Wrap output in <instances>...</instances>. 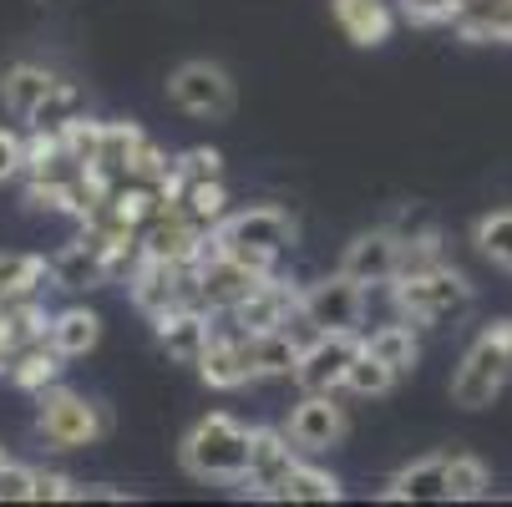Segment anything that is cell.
Segmentation results:
<instances>
[{"label": "cell", "instance_id": "1", "mask_svg": "<svg viewBox=\"0 0 512 507\" xmlns=\"http://www.w3.org/2000/svg\"><path fill=\"white\" fill-rule=\"evenodd\" d=\"M472 279L462 269H452L447 259H436L426 269H406L391 279V305L401 320H411L416 330H447L472 310Z\"/></svg>", "mask_w": 512, "mask_h": 507}, {"label": "cell", "instance_id": "2", "mask_svg": "<svg viewBox=\"0 0 512 507\" xmlns=\"http://www.w3.org/2000/svg\"><path fill=\"white\" fill-rule=\"evenodd\" d=\"M249 442L254 426H244L229 411H208L193 421V431L178 447V462L193 482H213V487H239L249 472Z\"/></svg>", "mask_w": 512, "mask_h": 507}, {"label": "cell", "instance_id": "3", "mask_svg": "<svg viewBox=\"0 0 512 507\" xmlns=\"http://www.w3.org/2000/svg\"><path fill=\"white\" fill-rule=\"evenodd\" d=\"M300 244V219L279 203H254V208H229L213 224V249L234 254L254 269H274L279 254H289Z\"/></svg>", "mask_w": 512, "mask_h": 507}, {"label": "cell", "instance_id": "4", "mask_svg": "<svg viewBox=\"0 0 512 507\" xmlns=\"http://www.w3.org/2000/svg\"><path fill=\"white\" fill-rule=\"evenodd\" d=\"M507 381H512V320H492L482 325V335L462 355V366L452 371V406L482 411L507 391Z\"/></svg>", "mask_w": 512, "mask_h": 507}, {"label": "cell", "instance_id": "5", "mask_svg": "<svg viewBox=\"0 0 512 507\" xmlns=\"http://www.w3.org/2000/svg\"><path fill=\"white\" fill-rule=\"evenodd\" d=\"M41 411H36V437L51 447V452H82V447H97L107 431H112V416L102 401L82 396V391H66V386H51L36 396Z\"/></svg>", "mask_w": 512, "mask_h": 507}, {"label": "cell", "instance_id": "6", "mask_svg": "<svg viewBox=\"0 0 512 507\" xmlns=\"http://www.w3.org/2000/svg\"><path fill=\"white\" fill-rule=\"evenodd\" d=\"M168 102L178 112L198 117V122H224L239 107V87H234V77L218 61L198 56V61H183V66L168 71Z\"/></svg>", "mask_w": 512, "mask_h": 507}, {"label": "cell", "instance_id": "7", "mask_svg": "<svg viewBox=\"0 0 512 507\" xmlns=\"http://www.w3.org/2000/svg\"><path fill=\"white\" fill-rule=\"evenodd\" d=\"M365 310H371V289H365L360 279H350L345 269L320 274L300 289V325L310 335L315 330H360Z\"/></svg>", "mask_w": 512, "mask_h": 507}, {"label": "cell", "instance_id": "8", "mask_svg": "<svg viewBox=\"0 0 512 507\" xmlns=\"http://www.w3.org/2000/svg\"><path fill=\"white\" fill-rule=\"evenodd\" d=\"M127 295L148 320H158L178 305H198V264H168V259L142 254L127 274Z\"/></svg>", "mask_w": 512, "mask_h": 507}, {"label": "cell", "instance_id": "9", "mask_svg": "<svg viewBox=\"0 0 512 507\" xmlns=\"http://www.w3.org/2000/svg\"><path fill=\"white\" fill-rule=\"evenodd\" d=\"M305 462V452L289 442L284 426H254V442H249V472H244V492L259 502H284L289 472Z\"/></svg>", "mask_w": 512, "mask_h": 507}, {"label": "cell", "instance_id": "10", "mask_svg": "<svg viewBox=\"0 0 512 507\" xmlns=\"http://www.w3.org/2000/svg\"><path fill=\"white\" fill-rule=\"evenodd\" d=\"M284 431H289V442H295L305 457L335 452V447L350 437V416H345V406H340V391H305V396L295 401V411H289Z\"/></svg>", "mask_w": 512, "mask_h": 507}, {"label": "cell", "instance_id": "11", "mask_svg": "<svg viewBox=\"0 0 512 507\" xmlns=\"http://www.w3.org/2000/svg\"><path fill=\"white\" fill-rule=\"evenodd\" d=\"M360 345H365L360 330H315L300 350L295 386L300 391H345V371L360 355Z\"/></svg>", "mask_w": 512, "mask_h": 507}, {"label": "cell", "instance_id": "12", "mask_svg": "<svg viewBox=\"0 0 512 507\" xmlns=\"http://www.w3.org/2000/svg\"><path fill=\"white\" fill-rule=\"evenodd\" d=\"M137 244H142V254L168 259V264H198L208 254V244H213V229L198 224L193 213L168 203V208H158L153 219L137 229Z\"/></svg>", "mask_w": 512, "mask_h": 507}, {"label": "cell", "instance_id": "13", "mask_svg": "<svg viewBox=\"0 0 512 507\" xmlns=\"http://www.w3.org/2000/svg\"><path fill=\"white\" fill-rule=\"evenodd\" d=\"M269 274H274V269H254V264H244V259H234V254H218V249L208 244V254L198 259V305L213 310V315H229L239 300L254 295Z\"/></svg>", "mask_w": 512, "mask_h": 507}, {"label": "cell", "instance_id": "14", "mask_svg": "<svg viewBox=\"0 0 512 507\" xmlns=\"http://www.w3.org/2000/svg\"><path fill=\"white\" fill-rule=\"evenodd\" d=\"M300 325V289L284 284L279 274H269L249 300H239L229 310V330L239 335H269V330H289Z\"/></svg>", "mask_w": 512, "mask_h": 507}, {"label": "cell", "instance_id": "15", "mask_svg": "<svg viewBox=\"0 0 512 507\" xmlns=\"http://www.w3.org/2000/svg\"><path fill=\"white\" fill-rule=\"evenodd\" d=\"M401 259H406V239L386 224V229L355 234V239L345 244V254H340V269L371 289V284H391V279L401 274Z\"/></svg>", "mask_w": 512, "mask_h": 507}, {"label": "cell", "instance_id": "16", "mask_svg": "<svg viewBox=\"0 0 512 507\" xmlns=\"http://www.w3.org/2000/svg\"><path fill=\"white\" fill-rule=\"evenodd\" d=\"M213 335H218V325H213V310H203V305H178V310L153 320V340L178 366H198Z\"/></svg>", "mask_w": 512, "mask_h": 507}, {"label": "cell", "instance_id": "17", "mask_svg": "<svg viewBox=\"0 0 512 507\" xmlns=\"http://www.w3.org/2000/svg\"><path fill=\"white\" fill-rule=\"evenodd\" d=\"M244 340V366H249V381H295L300 371V350L305 340L289 330H269V335H239Z\"/></svg>", "mask_w": 512, "mask_h": 507}, {"label": "cell", "instance_id": "18", "mask_svg": "<svg viewBox=\"0 0 512 507\" xmlns=\"http://www.w3.org/2000/svg\"><path fill=\"white\" fill-rule=\"evenodd\" d=\"M330 16L345 31V41H355V46H386L401 21L391 0H330Z\"/></svg>", "mask_w": 512, "mask_h": 507}, {"label": "cell", "instance_id": "19", "mask_svg": "<svg viewBox=\"0 0 512 507\" xmlns=\"http://www.w3.org/2000/svg\"><path fill=\"white\" fill-rule=\"evenodd\" d=\"M56 87H61V77H56L51 66H41V61H11L6 77H0V102H6V112H11L16 122H31L36 107H41Z\"/></svg>", "mask_w": 512, "mask_h": 507}, {"label": "cell", "instance_id": "20", "mask_svg": "<svg viewBox=\"0 0 512 507\" xmlns=\"http://www.w3.org/2000/svg\"><path fill=\"white\" fill-rule=\"evenodd\" d=\"M447 457L452 452H436L391 472V482L381 487V502H447Z\"/></svg>", "mask_w": 512, "mask_h": 507}, {"label": "cell", "instance_id": "21", "mask_svg": "<svg viewBox=\"0 0 512 507\" xmlns=\"http://www.w3.org/2000/svg\"><path fill=\"white\" fill-rule=\"evenodd\" d=\"M193 371L203 376L208 391H244V386H254V381H249V366H244V340H239V330H218Z\"/></svg>", "mask_w": 512, "mask_h": 507}, {"label": "cell", "instance_id": "22", "mask_svg": "<svg viewBox=\"0 0 512 507\" xmlns=\"http://www.w3.org/2000/svg\"><path fill=\"white\" fill-rule=\"evenodd\" d=\"M457 36L467 46H512V0H467Z\"/></svg>", "mask_w": 512, "mask_h": 507}, {"label": "cell", "instance_id": "23", "mask_svg": "<svg viewBox=\"0 0 512 507\" xmlns=\"http://www.w3.org/2000/svg\"><path fill=\"white\" fill-rule=\"evenodd\" d=\"M46 340H51L66 360H82V355H92V350H97V340H102V315H97V310H87V305H66V310H56V315H51Z\"/></svg>", "mask_w": 512, "mask_h": 507}, {"label": "cell", "instance_id": "24", "mask_svg": "<svg viewBox=\"0 0 512 507\" xmlns=\"http://www.w3.org/2000/svg\"><path fill=\"white\" fill-rule=\"evenodd\" d=\"M51 289V259L41 254H0V305H11V300H31V295H46Z\"/></svg>", "mask_w": 512, "mask_h": 507}, {"label": "cell", "instance_id": "25", "mask_svg": "<svg viewBox=\"0 0 512 507\" xmlns=\"http://www.w3.org/2000/svg\"><path fill=\"white\" fill-rule=\"evenodd\" d=\"M61 350L51 345V340H36V345H26V350H16L11 355V381L21 386V391H31V396H41V391H51L56 381H61Z\"/></svg>", "mask_w": 512, "mask_h": 507}, {"label": "cell", "instance_id": "26", "mask_svg": "<svg viewBox=\"0 0 512 507\" xmlns=\"http://www.w3.org/2000/svg\"><path fill=\"white\" fill-rule=\"evenodd\" d=\"M365 350H376L396 376H411L421 366V340H416V325L411 320H391V325H376L365 335Z\"/></svg>", "mask_w": 512, "mask_h": 507}, {"label": "cell", "instance_id": "27", "mask_svg": "<svg viewBox=\"0 0 512 507\" xmlns=\"http://www.w3.org/2000/svg\"><path fill=\"white\" fill-rule=\"evenodd\" d=\"M472 244H477V254H482L487 264H497V269L512 274V208L482 213V219L472 224Z\"/></svg>", "mask_w": 512, "mask_h": 507}, {"label": "cell", "instance_id": "28", "mask_svg": "<svg viewBox=\"0 0 512 507\" xmlns=\"http://www.w3.org/2000/svg\"><path fill=\"white\" fill-rule=\"evenodd\" d=\"M396 381H401V376L386 366V360H381L376 350H365V345H360V355L350 360V371H345V391H350V396H360V401L396 391Z\"/></svg>", "mask_w": 512, "mask_h": 507}, {"label": "cell", "instance_id": "29", "mask_svg": "<svg viewBox=\"0 0 512 507\" xmlns=\"http://www.w3.org/2000/svg\"><path fill=\"white\" fill-rule=\"evenodd\" d=\"M340 497H345L340 477L320 462H300L289 472V487H284V502H340Z\"/></svg>", "mask_w": 512, "mask_h": 507}, {"label": "cell", "instance_id": "30", "mask_svg": "<svg viewBox=\"0 0 512 507\" xmlns=\"http://www.w3.org/2000/svg\"><path fill=\"white\" fill-rule=\"evenodd\" d=\"M487 487H492V472L482 457H472V452L447 457V502H477V497H487Z\"/></svg>", "mask_w": 512, "mask_h": 507}, {"label": "cell", "instance_id": "31", "mask_svg": "<svg viewBox=\"0 0 512 507\" xmlns=\"http://www.w3.org/2000/svg\"><path fill=\"white\" fill-rule=\"evenodd\" d=\"M102 132H107V122H97V117H87V112H77L66 127H61V142H66V153H71V163L77 168H97V158H102Z\"/></svg>", "mask_w": 512, "mask_h": 507}, {"label": "cell", "instance_id": "32", "mask_svg": "<svg viewBox=\"0 0 512 507\" xmlns=\"http://www.w3.org/2000/svg\"><path fill=\"white\" fill-rule=\"evenodd\" d=\"M77 112H82V92L71 87V82H61V87H56V92H51V97L36 107V117H31L26 127H36V132H61L71 117H77Z\"/></svg>", "mask_w": 512, "mask_h": 507}, {"label": "cell", "instance_id": "33", "mask_svg": "<svg viewBox=\"0 0 512 507\" xmlns=\"http://www.w3.org/2000/svg\"><path fill=\"white\" fill-rule=\"evenodd\" d=\"M396 11L411 26H457V16L467 11V0H396Z\"/></svg>", "mask_w": 512, "mask_h": 507}, {"label": "cell", "instance_id": "34", "mask_svg": "<svg viewBox=\"0 0 512 507\" xmlns=\"http://www.w3.org/2000/svg\"><path fill=\"white\" fill-rule=\"evenodd\" d=\"M173 178H224V158L213 148H188L173 158Z\"/></svg>", "mask_w": 512, "mask_h": 507}, {"label": "cell", "instance_id": "35", "mask_svg": "<svg viewBox=\"0 0 512 507\" xmlns=\"http://www.w3.org/2000/svg\"><path fill=\"white\" fill-rule=\"evenodd\" d=\"M31 492H36V467L26 462L0 467V502H31Z\"/></svg>", "mask_w": 512, "mask_h": 507}, {"label": "cell", "instance_id": "36", "mask_svg": "<svg viewBox=\"0 0 512 507\" xmlns=\"http://www.w3.org/2000/svg\"><path fill=\"white\" fill-rule=\"evenodd\" d=\"M31 502H77V482H71L66 472L36 467V492H31Z\"/></svg>", "mask_w": 512, "mask_h": 507}, {"label": "cell", "instance_id": "37", "mask_svg": "<svg viewBox=\"0 0 512 507\" xmlns=\"http://www.w3.org/2000/svg\"><path fill=\"white\" fill-rule=\"evenodd\" d=\"M21 163H26V137H21V132H11V127H0V183L16 178V173H21Z\"/></svg>", "mask_w": 512, "mask_h": 507}, {"label": "cell", "instance_id": "38", "mask_svg": "<svg viewBox=\"0 0 512 507\" xmlns=\"http://www.w3.org/2000/svg\"><path fill=\"white\" fill-rule=\"evenodd\" d=\"M6 462H11V457H6V447H0V467H6Z\"/></svg>", "mask_w": 512, "mask_h": 507}]
</instances>
